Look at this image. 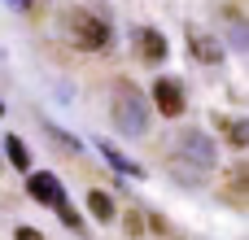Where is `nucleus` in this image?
<instances>
[{
	"label": "nucleus",
	"instance_id": "1",
	"mask_svg": "<svg viewBox=\"0 0 249 240\" xmlns=\"http://www.w3.org/2000/svg\"><path fill=\"white\" fill-rule=\"evenodd\" d=\"M114 122L127 140H144L149 136V105L131 83H114Z\"/></svg>",
	"mask_w": 249,
	"mask_h": 240
},
{
	"label": "nucleus",
	"instance_id": "2",
	"mask_svg": "<svg viewBox=\"0 0 249 240\" xmlns=\"http://www.w3.org/2000/svg\"><path fill=\"white\" fill-rule=\"evenodd\" d=\"M66 35H70L79 48H88V52H101V48H109V39H114L109 22L96 17V13H88V9H74V13L66 17Z\"/></svg>",
	"mask_w": 249,
	"mask_h": 240
},
{
	"label": "nucleus",
	"instance_id": "3",
	"mask_svg": "<svg viewBox=\"0 0 249 240\" xmlns=\"http://www.w3.org/2000/svg\"><path fill=\"white\" fill-rule=\"evenodd\" d=\"M175 157H179V166L193 162V175L201 179V171H214V140L206 131H179L175 136Z\"/></svg>",
	"mask_w": 249,
	"mask_h": 240
},
{
	"label": "nucleus",
	"instance_id": "4",
	"mask_svg": "<svg viewBox=\"0 0 249 240\" xmlns=\"http://www.w3.org/2000/svg\"><path fill=\"white\" fill-rule=\"evenodd\" d=\"M26 192H31L39 206H53V210L66 206V192H61V184H57V175H48V171L31 175V179H26Z\"/></svg>",
	"mask_w": 249,
	"mask_h": 240
},
{
	"label": "nucleus",
	"instance_id": "5",
	"mask_svg": "<svg viewBox=\"0 0 249 240\" xmlns=\"http://www.w3.org/2000/svg\"><path fill=\"white\" fill-rule=\"evenodd\" d=\"M153 101H158V109H162L166 118H179V114H184V87H179L175 79H158V83H153Z\"/></svg>",
	"mask_w": 249,
	"mask_h": 240
},
{
	"label": "nucleus",
	"instance_id": "6",
	"mask_svg": "<svg viewBox=\"0 0 249 240\" xmlns=\"http://www.w3.org/2000/svg\"><path fill=\"white\" fill-rule=\"evenodd\" d=\"M136 48H140V57L144 61H166V39H162V31H153V26H140L136 31Z\"/></svg>",
	"mask_w": 249,
	"mask_h": 240
},
{
	"label": "nucleus",
	"instance_id": "7",
	"mask_svg": "<svg viewBox=\"0 0 249 240\" xmlns=\"http://www.w3.org/2000/svg\"><path fill=\"white\" fill-rule=\"evenodd\" d=\"M188 44H193V52H197L206 66H219V57H223V44H219V39H210L206 31H188Z\"/></svg>",
	"mask_w": 249,
	"mask_h": 240
},
{
	"label": "nucleus",
	"instance_id": "8",
	"mask_svg": "<svg viewBox=\"0 0 249 240\" xmlns=\"http://www.w3.org/2000/svg\"><path fill=\"white\" fill-rule=\"evenodd\" d=\"M101 153H105V162H109L114 171H123V175H131V179H136V175H144V171H140V166H136L131 157H123V153H118V149H114L109 140H101Z\"/></svg>",
	"mask_w": 249,
	"mask_h": 240
},
{
	"label": "nucleus",
	"instance_id": "9",
	"mask_svg": "<svg viewBox=\"0 0 249 240\" xmlns=\"http://www.w3.org/2000/svg\"><path fill=\"white\" fill-rule=\"evenodd\" d=\"M4 153H9V162H13V171H31V153H26V144H22L18 136H4Z\"/></svg>",
	"mask_w": 249,
	"mask_h": 240
},
{
	"label": "nucleus",
	"instance_id": "10",
	"mask_svg": "<svg viewBox=\"0 0 249 240\" xmlns=\"http://www.w3.org/2000/svg\"><path fill=\"white\" fill-rule=\"evenodd\" d=\"M88 206H92V219H96V223H109V219H114V201H109L105 192H88Z\"/></svg>",
	"mask_w": 249,
	"mask_h": 240
},
{
	"label": "nucleus",
	"instance_id": "11",
	"mask_svg": "<svg viewBox=\"0 0 249 240\" xmlns=\"http://www.w3.org/2000/svg\"><path fill=\"white\" fill-rule=\"evenodd\" d=\"M219 127H228V140H232V144H245V140H249L245 122H228V118H219Z\"/></svg>",
	"mask_w": 249,
	"mask_h": 240
},
{
	"label": "nucleus",
	"instance_id": "12",
	"mask_svg": "<svg viewBox=\"0 0 249 240\" xmlns=\"http://www.w3.org/2000/svg\"><path fill=\"white\" fill-rule=\"evenodd\" d=\"M57 214H61V223H66V227H70V232H79V227H83V223H79V214H74V210H70V206H61V210H57Z\"/></svg>",
	"mask_w": 249,
	"mask_h": 240
},
{
	"label": "nucleus",
	"instance_id": "13",
	"mask_svg": "<svg viewBox=\"0 0 249 240\" xmlns=\"http://www.w3.org/2000/svg\"><path fill=\"white\" fill-rule=\"evenodd\" d=\"M13 236H18V240H44V236H39V232H35V227H18Z\"/></svg>",
	"mask_w": 249,
	"mask_h": 240
},
{
	"label": "nucleus",
	"instance_id": "14",
	"mask_svg": "<svg viewBox=\"0 0 249 240\" xmlns=\"http://www.w3.org/2000/svg\"><path fill=\"white\" fill-rule=\"evenodd\" d=\"M9 4H31V0H9Z\"/></svg>",
	"mask_w": 249,
	"mask_h": 240
},
{
	"label": "nucleus",
	"instance_id": "15",
	"mask_svg": "<svg viewBox=\"0 0 249 240\" xmlns=\"http://www.w3.org/2000/svg\"><path fill=\"white\" fill-rule=\"evenodd\" d=\"M0 118H4V101H0Z\"/></svg>",
	"mask_w": 249,
	"mask_h": 240
}]
</instances>
